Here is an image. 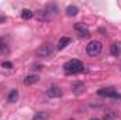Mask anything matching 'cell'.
Instances as JSON below:
<instances>
[{
    "mask_svg": "<svg viewBox=\"0 0 121 120\" xmlns=\"http://www.w3.org/2000/svg\"><path fill=\"white\" fill-rule=\"evenodd\" d=\"M58 13H59L58 6H56L55 3H49V4H47L42 10H39L38 18H39L41 21H48V20H52Z\"/></svg>",
    "mask_w": 121,
    "mask_h": 120,
    "instance_id": "6da1fadb",
    "label": "cell"
},
{
    "mask_svg": "<svg viewBox=\"0 0 121 120\" xmlns=\"http://www.w3.org/2000/svg\"><path fill=\"white\" fill-rule=\"evenodd\" d=\"M44 119H47V113H44V112H39V113L34 115V117H32V120H44Z\"/></svg>",
    "mask_w": 121,
    "mask_h": 120,
    "instance_id": "9a60e30c",
    "label": "cell"
},
{
    "mask_svg": "<svg viewBox=\"0 0 121 120\" xmlns=\"http://www.w3.org/2000/svg\"><path fill=\"white\" fill-rule=\"evenodd\" d=\"M18 100V89H11L9 96H7V102L9 103H16Z\"/></svg>",
    "mask_w": 121,
    "mask_h": 120,
    "instance_id": "9c48e42d",
    "label": "cell"
},
{
    "mask_svg": "<svg viewBox=\"0 0 121 120\" xmlns=\"http://www.w3.org/2000/svg\"><path fill=\"white\" fill-rule=\"evenodd\" d=\"M55 54V47L52 44H44L41 45V48H38L37 51V55L41 57V58H49Z\"/></svg>",
    "mask_w": 121,
    "mask_h": 120,
    "instance_id": "277c9868",
    "label": "cell"
},
{
    "mask_svg": "<svg viewBox=\"0 0 121 120\" xmlns=\"http://www.w3.org/2000/svg\"><path fill=\"white\" fill-rule=\"evenodd\" d=\"M70 44V38L69 37H60V40L58 41V50H63V48H66L68 45Z\"/></svg>",
    "mask_w": 121,
    "mask_h": 120,
    "instance_id": "30bf717a",
    "label": "cell"
},
{
    "mask_svg": "<svg viewBox=\"0 0 121 120\" xmlns=\"http://www.w3.org/2000/svg\"><path fill=\"white\" fill-rule=\"evenodd\" d=\"M75 30H76V32H78L80 37H89V35H90L89 28H87L83 23H76V24H75Z\"/></svg>",
    "mask_w": 121,
    "mask_h": 120,
    "instance_id": "8992f818",
    "label": "cell"
},
{
    "mask_svg": "<svg viewBox=\"0 0 121 120\" xmlns=\"http://www.w3.org/2000/svg\"><path fill=\"white\" fill-rule=\"evenodd\" d=\"M101 50H103V45H101V42L97 41V40H91L90 42L86 45V52H87V55H90V57H97V55L101 52Z\"/></svg>",
    "mask_w": 121,
    "mask_h": 120,
    "instance_id": "3957f363",
    "label": "cell"
},
{
    "mask_svg": "<svg viewBox=\"0 0 121 120\" xmlns=\"http://www.w3.org/2000/svg\"><path fill=\"white\" fill-rule=\"evenodd\" d=\"M4 21H6V16L0 14V23H4Z\"/></svg>",
    "mask_w": 121,
    "mask_h": 120,
    "instance_id": "e0dca14e",
    "label": "cell"
},
{
    "mask_svg": "<svg viewBox=\"0 0 121 120\" xmlns=\"http://www.w3.org/2000/svg\"><path fill=\"white\" fill-rule=\"evenodd\" d=\"M47 96H49V97H60L62 96V89L58 88V86H51L47 90Z\"/></svg>",
    "mask_w": 121,
    "mask_h": 120,
    "instance_id": "52a82bcc",
    "label": "cell"
},
{
    "mask_svg": "<svg viewBox=\"0 0 121 120\" xmlns=\"http://www.w3.org/2000/svg\"><path fill=\"white\" fill-rule=\"evenodd\" d=\"M79 13V9L76 7V6H68L66 7V14L69 16V17H73V16H76Z\"/></svg>",
    "mask_w": 121,
    "mask_h": 120,
    "instance_id": "4fadbf2b",
    "label": "cell"
},
{
    "mask_svg": "<svg viewBox=\"0 0 121 120\" xmlns=\"http://www.w3.org/2000/svg\"><path fill=\"white\" fill-rule=\"evenodd\" d=\"M110 52H111V55H113V57H118V55L121 54L120 44H113V45L110 47Z\"/></svg>",
    "mask_w": 121,
    "mask_h": 120,
    "instance_id": "8fae6325",
    "label": "cell"
},
{
    "mask_svg": "<svg viewBox=\"0 0 121 120\" xmlns=\"http://www.w3.org/2000/svg\"><path fill=\"white\" fill-rule=\"evenodd\" d=\"M90 120H101V119H99V117H91Z\"/></svg>",
    "mask_w": 121,
    "mask_h": 120,
    "instance_id": "ac0fdd59",
    "label": "cell"
},
{
    "mask_svg": "<svg viewBox=\"0 0 121 120\" xmlns=\"http://www.w3.org/2000/svg\"><path fill=\"white\" fill-rule=\"evenodd\" d=\"M1 66H3V68H6V69H11V68H13V64H11V62H9V61H6V62H3V64H1Z\"/></svg>",
    "mask_w": 121,
    "mask_h": 120,
    "instance_id": "2e32d148",
    "label": "cell"
},
{
    "mask_svg": "<svg viewBox=\"0 0 121 120\" xmlns=\"http://www.w3.org/2000/svg\"><path fill=\"white\" fill-rule=\"evenodd\" d=\"M34 17V11L30 10V9H24L23 11H21V18L23 20H30Z\"/></svg>",
    "mask_w": 121,
    "mask_h": 120,
    "instance_id": "7c38bea8",
    "label": "cell"
},
{
    "mask_svg": "<svg viewBox=\"0 0 121 120\" xmlns=\"http://www.w3.org/2000/svg\"><path fill=\"white\" fill-rule=\"evenodd\" d=\"M97 95L99 96H104V97H118V92L114 89V88H103V89L97 90Z\"/></svg>",
    "mask_w": 121,
    "mask_h": 120,
    "instance_id": "5b68a950",
    "label": "cell"
},
{
    "mask_svg": "<svg viewBox=\"0 0 121 120\" xmlns=\"http://www.w3.org/2000/svg\"><path fill=\"white\" fill-rule=\"evenodd\" d=\"M63 71H65V74H78V72L85 71V65L79 60H70L68 62H65Z\"/></svg>",
    "mask_w": 121,
    "mask_h": 120,
    "instance_id": "7a4b0ae2",
    "label": "cell"
},
{
    "mask_svg": "<svg viewBox=\"0 0 121 120\" xmlns=\"http://www.w3.org/2000/svg\"><path fill=\"white\" fill-rule=\"evenodd\" d=\"M38 81H39V76H38V75H35V74H32V75H27V76L24 78V81H23V82H24V85H27V86H28V85H34V83H37Z\"/></svg>",
    "mask_w": 121,
    "mask_h": 120,
    "instance_id": "ba28073f",
    "label": "cell"
},
{
    "mask_svg": "<svg viewBox=\"0 0 121 120\" xmlns=\"http://www.w3.org/2000/svg\"><path fill=\"white\" fill-rule=\"evenodd\" d=\"M72 90H73L76 95H80V93L85 90V85H83V83H80V82H78V83H75V85L72 86Z\"/></svg>",
    "mask_w": 121,
    "mask_h": 120,
    "instance_id": "5bb4252c",
    "label": "cell"
}]
</instances>
